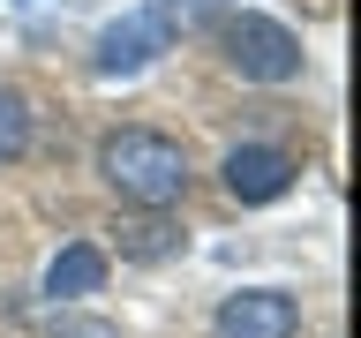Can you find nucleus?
<instances>
[{"label": "nucleus", "instance_id": "2", "mask_svg": "<svg viewBox=\"0 0 361 338\" xmlns=\"http://www.w3.org/2000/svg\"><path fill=\"white\" fill-rule=\"evenodd\" d=\"M226 61H233V75H248V83H293L301 68H309V53H301V38H293L279 15H233L226 23Z\"/></svg>", "mask_w": 361, "mask_h": 338}, {"label": "nucleus", "instance_id": "5", "mask_svg": "<svg viewBox=\"0 0 361 338\" xmlns=\"http://www.w3.org/2000/svg\"><path fill=\"white\" fill-rule=\"evenodd\" d=\"M293 173H301V165H293L279 143H233L226 165H219V180H226L233 203H279L293 188Z\"/></svg>", "mask_w": 361, "mask_h": 338}, {"label": "nucleus", "instance_id": "8", "mask_svg": "<svg viewBox=\"0 0 361 338\" xmlns=\"http://www.w3.org/2000/svg\"><path fill=\"white\" fill-rule=\"evenodd\" d=\"M23 143H30V98L23 90H0V165L23 158Z\"/></svg>", "mask_w": 361, "mask_h": 338}, {"label": "nucleus", "instance_id": "6", "mask_svg": "<svg viewBox=\"0 0 361 338\" xmlns=\"http://www.w3.org/2000/svg\"><path fill=\"white\" fill-rule=\"evenodd\" d=\"M106 286V248H90V241H68L53 263H45V293L53 301H83V293Z\"/></svg>", "mask_w": 361, "mask_h": 338}, {"label": "nucleus", "instance_id": "9", "mask_svg": "<svg viewBox=\"0 0 361 338\" xmlns=\"http://www.w3.org/2000/svg\"><path fill=\"white\" fill-rule=\"evenodd\" d=\"M53 338H121L106 323V315H61V323H53Z\"/></svg>", "mask_w": 361, "mask_h": 338}, {"label": "nucleus", "instance_id": "7", "mask_svg": "<svg viewBox=\"0 0 361 338\" xmlns=\"http://www.w3.org/2000/svg\"><path fill=\"white\" fill-rule=\"evenodd\" d=\"M113 248H121L128 263H158V256H173V248H180V225L166 218V211H135V218L113 225Z\"/></svg>", "mask_w": 361, "mask_h": 338}, {"label": "nucleus", "instance_id": "3", "mask_svg": "<svg viewBox=\"0 0 361 338\" xmlns=\"http://www.w3.org/2000/svg\"><path fill=\"white\" fill-rule=\"evenodd\" d=\"M173 8H128L121 23H106L98 30V53H90V68L106 75V83H121V75H143V68L158 61V53H173Z\"/></svg>", "mask_w": 361, "mask_h": 338}, {"label": "nucleus", "instance_id": "1", "mask_svg": "<svg viewBox=\"0 0 361 338\" xmlns=\"http://www.w3.org/2000/svg\"><path fill=\"white\" fill-rule=\"evenodd\" d=\"M98 173H106V188L121 203L166 211V203H180V188H188V151H180L173 135H158V128H113L106 143H98Z\"/></svg>", "mask_w": 361, "mask_h": 338}, {"label": "nucleus", "instance_id": "4", "mask_svg": "<svg viewBox=\"0 0 361 338\" xmlns=\"http://www.w3.org/2000/svg\"><path fill=\"white\" fill-rule=\"evenodd\" d=\"M301 331V301L286 286H248L226 293L219 315H211V338H293Z\"/></svg>", "mask_w": 361, "mask_h": 338}]
</instances>
